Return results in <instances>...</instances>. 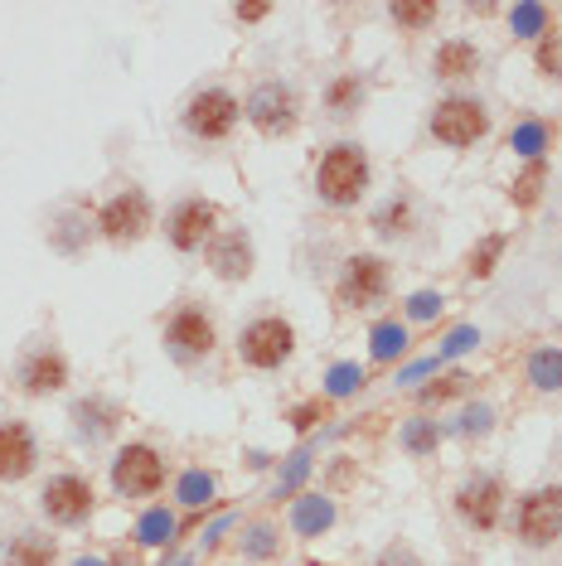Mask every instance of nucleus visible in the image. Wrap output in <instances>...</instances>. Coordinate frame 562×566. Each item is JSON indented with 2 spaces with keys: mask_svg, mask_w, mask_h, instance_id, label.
Instances as JSON below:
<instances>
[{
  "mask_svg": "<svg viewBox=\"0 0 562 566\" xmlns=\"http://www.w3.org/2000/svg\"><path fill=\"white\" fill-rule=\"evenodd\" d=\"M277 547V542H272V528H253V542H247V552H257V557H262V552H272Z\"/></svg>",
  "mask_w": 562,
  "mask_h": 566,
  "instance_id": "44",
  "label": "nucleus"
},
{
  "mask_svg": "<svg viewBox=\"0 0 562 566\" xmlns=\"http://www.w3.org/2000/svg\"><path fill=\"white\" fill-rule=\"evenodd\" d=\"M548 141H553V131H548L543 121H519V127L510 131V151L524 155V161H543Z\"/></svg>",
  "mask_w": 562,
  "mask_h": 566,
  "instance_id": "28",
  "label": "nucleus"
},
{
  "mask_svg": "<svg viewBox=\"0 0 562 566\" xmlns=\"http://www.w3.org/2000/svg\"><path fill=\"white\" fill-rule=\"evenodd\" d=\"M368 179H374L368 151L359 141H340V145H330V151L320 155L316 194L330 203V209H354V203L368 194Z\"/></svg>",
  "mask_w": 562,
  "mask_h": 566,
  "instance_id": "1",
  "label": "nucleus"
},
{
  "mask_svg": "<svg viewBox=\"0 0 562 566\" xmlns=\"http://www.w3.org/2000/svg\"><path fill=\"white\" fill-rule=\"evenodd\" d=\"M364 388V368L359 364H335L330 373H325V398H354V392Z\"/></svg>",
  "mask_w": 562,
  "mask_h": 566,
  "instance_id": "33",
  "label": "nucleus"
},
{
  "mask_svg": "<svg viewBox=\"0 0 562 566\" xmlns=\"http://www.w3.org/2000/svg\"><path fill=\"white\" fill-rule=\"evenodd\" d=\"M73 422H78V436H83V440H103V436H112V426L121 422V412L112 402L93 398V402H78L73 406Z\"/></svg>",
  "mask_w": 562,
  "mask_h": 566,
  "instance_id": "21",
  "label": "nucleus"
},
{
  "mask_svg": "<svg viewBox=\"0 0 562 566\" xmlns=\"http://www.w3.org/2000/svg\"><path fill=\"white\" fill-rule=\"evenodd\" d=\"M543 185H548V161H524V169L510 185V203L514 209H534L543 199Z\"/></svg>",
  "mask_w": 562,
  "mask_h": 566,
  "instance_id": "24",
  "label": "nucleus"
},
{
  "mask_svg": "<svg viewBox=\"0 0 562 566\" xmlns=\"http://www.w3.org/2000/svg\"><path fill=\"white\" fill-rule=\"evenodd\" d=\"M538 68H543V78H562V49H558L553 34L538 39Z\"/></svg>",
  "mask_w": 562,
  "mask_h": 566,
  "instance_id": "37",
  "label": "nucleus"
},
{
  "mask_svg": "<svg viewBox=\"0 0 562 566\" xmlns=\"http://www.w3.org/2000/svg\"><path fill=\"white\" fill-rule=\"evenodd\" d=\"M39 470V440L25 422H0V484H20Z\"/></svg>",
  "mask_w": 562,
  "mask_h": 566,
  "instance_id": "15",
  "label": "nucleus"
},
{
  "mask_svg": "<svg viewBox=\"0 0 562 566\" xmlns=\"http://www.w3.org/2000/svg\"><path fill=\"white\" fill-rule=\"evenodd\" d=\"M562 538V484L528 490L519 499V542L524 547H553Z\"/></svg>",
  "mask_w": 562,
  "mask_h": 566,
  "instance_id": "12",
  "label": "nucleus"
},
{
  "mask_svg": "<svg viewBox=\"0 0 562 566\" xmlns=\"http://www.w3.org/2000/svg\"><path fill=\"white\" fill-rule=\"evenodd\" d=\"M504 247H510V233H490V237H480V243L466 252V276H476V281L494 276V267H500Z\"/></svg>",
  "mask_w": 562,
  "mask_h": 566,
  "instance_id": "25",
  "label": "nucleus"
},
{
  "mask_svg": "<svg viewBox=\"0 0 562 566\" xmlns=\"http://www.w3.org/2000/svg\"><path fill=\"white\" fill-rule=\"evenodd\" d=\"M364 97H368L364 78H359V73H340L330 87H325V111H330L335 121H350L354 111L364 107Z\"/></svg>",
  "mask_w": 562,
  "mask_h": 566,
  "instance_id": "20",
  "label": "nucleus"
},
{
  "mask_svg": "<svg viewBox=\"0 0 562 566\" xmlns=\"http://www.w3.org/2000/svg\"><path fill=\"white\" fill-rule=\"evenodd\" d=\"M151 219H155L151 194L137 189V185H127V189H117L103 209H97V233H103L112 247H131V243H141V237H145Z\"/></svg>",
  "mask_w": 562,
  "mask_h": 566,
  "instance_id": "6",
  "label": "nucleus"
},
{
  "mask_svg": "<svg viewBox=\"0 0 562 566\" xmlns=\"http://www.w3.org/2000/svg\"><path fill=\"white\" fill-rule=\"evenodd\" d=\"M320 416H325V402H306V406H296V412H291V426H296V432H311Z\"/></svg>",
  "mask_w": 562,
  "mask_h": 566,
  "instance_id": "41",
  "label": "nucleus"
},
{
  "mask_svg": "<svg viewBox=\"0 0 562 566\" xmlns=\"http://www.w3.org/2000/svg\"><path fill=\"white\" fill-rule=\"evenodd\" d=\"M393 286V267L384 257L374 252H354L350 262L340 271V286H335V300L344 305V310H368V305H378L388 296Z\"/></svg>",
  "mask_w": 562,
  "mask_h": 566,
  "instance_id": "9",
  "label": "nucleus"
},
{
  "mask_svg": "<svg viewBox=\"0 0 562 566\" xmlns=\"http://www.w3.org/2000/svg\"><path fill=\"white\" fill-rule=\"evenodd\" d=\"M219 233V203L213 199H179L171 213H165V237H171L175 252H204Z\"/></svg>",
  "mask_w": 562,
  "mask_h": 566,
  "instance_id": "11",
  "label": "nucleus"
},
{
  "mask_svg": "<svg viewBox=\"0 0 562 566\" xmlns=\"http://www.w3.org/2000/svg\"><path fill=\"white\" fill-rule=\"evenodd\" d=\"M466 388H470L466 373H452V378H442V382H432V388H422V392H418V402H422V406H442V402L460 398Z\"/></svg>",
  "mask_w": 562,
  "mask_h": 566,
  "instance_id": "34",
  "label": "nucleus"
},
{
  "mask_svg": "<svg viewBox=\"0 0 562 566\" xmlns=\"http://www.w3.org/2000/svg\"><path fill=\"white\" fill-rule=\"evenodd\" d=\"M204 252H209V267H213V276H219V281H247V276H253L257 252H253V237H247V228H219Z\"/></svg>",
  "mask_w": 562,
  "mask_h": 566,
  "instance_id": "16",
  "label": "nucleus"
},
{
  "mask_svg": "<svg viewBox=\"0 0 562 566\" xmlns=\"http://www.w3.org/2000/svg\"><path fill=\"white\" fill-rule=\"evenodd\" d=\"M480 49L470 39H446V44H436V54H432V73L442 78V83H460V78H476L480 73Z\"/></svg>",
  "mask_w": 562,
  "mask_h": 566,
  "instance_id": "17",
  "label": "nucleus"
},
{
  "mask_svg": "<svg viewBox=\"0 0 562 566\" xmlns=\"http://www.w3.org/2000/svg\"><path fill=\"white\" fill-rule=\"evenodd\" d=\"M59 562V542L39 528H25L5 542V566H54Z\"/></svg>",
  "mask_w": 562,
  "mask_h": 566,
  "instance_id": "18",
  "label": "nucleus"
},
{
  "mask_svg": "<svg viewBox=\"0 0 562 566\" xmlns=\"http://www.w3.org/2000/svg\"><path fill=\"white\" fill-rule=\"evenodd\" d=\"M291 528H296L301 538H320L335 528V504L325 499V494H301L296 508H291Z\"/></svg>",
  "mask_w": 562,
  "mask_h": 566,
  "instance_id": "19",
  "label": "nucleus"
},
{
  "mask_svg": "<svg viewBox=\"0 0 562 566\" xmlns=\"http://www.w3.org/2000/svg\"><path fill=\"white\" fill-rule=\"evenodd\" d=\"M137 538L145 542V547H165V542L175 538V514L171 508H151V514H141Z\"/></svg>",
  "mask_w": 562,
  "mask_h": 566,
  "instance_id": "32",
  "label": "nucleus"
},
{
  "mask_svg": "<svg viewBox=\"0 0 562 566\" xmlns=\"http://www.w3.org/2000/svg\"><path fill=\"white\" fill-rule=\"evenodd\" d=\"M213 344H219L213 315L195 300H179L171 310V320H165V354H171L175 364H204L213 354Z\"/></svg>",
  "mask_w": 562,
  "mask_h": 566,
  "instance_id": "2",
  "label": "nucleus"
},
{
  "mask_svg": "<svg viewBox=\"0 0 562 566\" xmlns=\"http://www.w3.org/2000/svg\"><path fill=\"white\" fill-rule=\"evenodd\" d=\"M272 15V5H233V20L238 25H257V20H267Z\"/></svg>",
  "mask_w": 562,
  "mask_h": 566,
  "instance_id": "42",
  "label": "nucleus"
},
{
  "mask_svg": "<svg viewBox=\"0 0 562 566\" xmlns=\"http://www.w3.org/2000/svg\"><path fill=\"white\" fill-rule=\"evenodd\" d=\"M436 15H442L436 0H398V5H388V20L408 34H422L426 25H436Z\"/></svg>",
  "mask_w": 562,
  "mask_h": 566,
  "instance_id": "27",
  "label": "nucleus"
},
{
  "mask_svg": "<svg viewBox=\"0 0 562 566\" xmlns=\"http://www.w3.org/2000/svg\"><path fill=\"white\" fill-rule=\"evenodd\" d=\"M378 566H422V557L412 552V542H388V547L378 552Z\"/></svg>",
  "mask_w": 562,
  "mask_h": 566,
  "instance_id": "38",
  "label": "nucleus"
},
{
  "mask_svg": "<svg viewBox=\"0 0 562 566\" xmlns=\"http://www.w3.org/2000/svg\"><path fill=\"white\" fill-rule=\"evenodd\" d=\"M243 117L253 121V131L267 135V141H286V135H296V127H301V97L291 83H262L243 102Z\"/></svg>",
  "mask_w": 562,
  "mask_h": 566,
  "instance_id": "4",
  "label": "nucleus"
},
{
  "mask_svg": "<svg viewBox=\"0 0 562 566\" xmlns=\"http://www.w3.org/2000/svg\"><path fill=\"white\" fill-rule=\"evenodd\" d=\"M179 121H185V131L195 135V141H229L243 121V102L233 97L229 87H199V93L185 102Z\"/></svg>",
  "mask_w": 562,
  "mask_h": 566,
  "instance_id": "5",
  "label": "nucleus"
},
{
  "mask_svg": "<svg viewBox=\"0 0 562 566\" xmlns=\"http://www.w3.org/2000/svg\"><path fill=\"white\" fill-rule=\"evenodd\" d=\"M73 566H107V562H97V557H83V562H73Z\"/></svg>",
  "mask_w": 562,
  "mask_h": 566,
  "instance_id": "45",
  "label": "nucleus"
},
{
  "mask_svg": "<svg viewBox=\"0 0 562 566\" xmlns=\"http://www.w3.org/2000/svg\"><path fill=\"white\" fill-rule=\"evenodd\" d=\"M442 364H436V354L432 358H422V364H412V368H402L398 373V382H418V378H426V373H436Z\"/></svg>",
  "mask_w": 562,
  "mask_h": 566,
  "instance_id": "43",
  "label": "nucleus"
},
{
  "mask_svg": "<svg viewBox=\"0 0 562 566\" xmlns=\"http://www.w3.org/2000/svg\"><path fill=\"white\" fill-rule=\"evenodd\" d=\"M296 354V325L281 315H257L238 330V358L257 373H272Z\"/></svg>",
  "mask_w": 562,
  "mask_h": 566,
  "instance_id": "3",
  "label": "nucleus"
},
{
  "mask_svg": "<svg viewBox=\"0 0 562 566\" xmlns=\"http://www.w3.org/2000/svg\"><path fill=\"white\" fill-rule=\"evenodd\" d=\"M432 135L452 151H466V145L485 141L490 135V111L480 97H442L432 107Z\"/></svg>",
  "mask_w": 562,
  "mask_h": 566,
  "instance_id": "8",
  "label": "nucleus"
},
{
  "mask_svg": "<svg viewBox=\"0 0 562 566\" xmlns=\"http://www.w3.org/2000/svg\"><path fill=\"white\" fill-rule=\"evenodd\" d=\"M456 514H460V523L466 528L490 533V528L500 523V514H504V480L500 474H470V480H460Z\"/></svg>",
  "mask_w": 562,
  "mask_h": 566,
  "instance_id": "14",
  "label": "nucleus"
},
{
  "mask_svg": "<svg viewBox=\"0 0 562 566\" xmlns=\"http://www.w3.org/2000/svg\"><path fill=\"white\" fill-rule=\"evenodd\" d=\"M476 344H480V330H476V325H460V330L446 334V344H442V354H436V364H446V358L466 354V349H476Z\"/></svg>",
  "mask_w": 562,
  "mask_h": 566,
  "instance_id": "35",
  "label": "nucleus"
},
{
  "mask_svg": "<svg viewBox=\"0 0 562 566\" xmlns=\"http://www.w3.org/2000/svg\"><path fill=\"white\" fill-rule=\"evenodd\" d=\"M161 484H165V456L155 446L131 440V446L117 450V460H112V490L121 499H151V494H161Z\"/></svg>",
  "mask_w": 562,
  "mask_h": 566,
  "instance_id": "7",
  "label": "nucleus"
},
{
  "mask_svg": "<svg viewBox=\"0 0 562 566\" xmlns=\"http://www.w3.org/2000/svg\"><path fill=\"white\" fill-rule=\"evenodd\" d=\"M93 484L83 480V474H73V470H63V474H49L44 480V490H39V508H44V518L49 523H59V528H78V523H87L93 518Z\"/></svg>",
  "mask_w": 562,
  "mask_h": 566,
  "instance_id": "10",
  "label": "nucleus"
},
{
  "mask_svg": "<svg viewBox=\"0 0 562 566\" xmlns=\"http://www.w3.org/2000/svg\"><path fill=\"white\" fill-rule=\"evenodd\" d=\"M436 446H442V426H436L432 416H412V422L402 426V450H408V456H432Z\"/></svg>",
  "mask_w": 562,
  "mask_h": 566,
  "instance_id": "30",
  "label": "nucleus"
},
{
  "mask_svg": "<svg viewBox=\"0 0 562 566\" xmlns=\"http://www.w3.org/2000/svg\"><path fill=\"white\" fill-rule=\"evenodd\" d=\"M15 388L25 398H54V392L69 388V358L54 344H30L15 364Z\"/></svg>",
  "mask_w": 562,
  "mask_h": 566,
  "instance_id": "13",
  "label": "nucleus"
},
{
  "mask_svg": "<svg viewBox=\"0 0 562 566\" xmlns=\"http://www.w3.org/2000/svg\"><path fill=\"white\" fill-rule=\"evenodd\" d=\"M494 422L490 406H466V416H460V436H485Z\"/></svg>",
  "mask_w": 562,
  "mask_h": 566,
  "instance_id": "39",
  "label": "nucleus"
},
{
  "mask_svg": "<svg viewBox=\"0 0 562 566\" xmlns=\"http://www.w3.org/2000/svg\"><path fill=\"white\" fill-rule=\"evenodd\" d=\"M528 382H534L538 392H558L562 388V349H534L528 354Z\"/></svg>",
  "mask_w": 562,
  "mask_h": 566,
  "instance_id": "26",
  "label": "nucleus"
},
{
  "mask_svg": "<svg viewBox=\"0 0 562 566\" xmlns=\"http://www.w3.org/2000/svg\"><path fill=\"white\" fill-rule=\"evenodd\" d=\"M175 499L185 508H209L213 504V474L209 470H185L175 484Z\"/></svg>",
  "mask_w": 562,
  "mask_h": 566,
  "instance_id": "31",
  "label": "nucleus"
},
{
  "mask_svg": "<svg viewBox=\"0 0 562 566\" xmlns=\"http://www.w3.org/2000/svg\"><path fill=\"white\" fill-rule=\"evenodd\" d=\"M442 296H436V291H418V296L408 300V320H436V315H442Z\"/></svg>",
  "mask_w": 562,
  "mask_h": 566,
  "instance_id": "36",
  "label": "nucleus"
},
{
  "mask_svg": "<svg viewBox=\"0 0 562 566\" xmlns=\"http://www.w3.org/2000/svg\"><path fill=\"white\" fill-rule=\"evenodd\" d=\"M408 354V325L402 320H378L374 334H368V358L374 364H393V358Z\"/></svg>",
  "mask_w": 562,
  "mask_h": 566,
  "instance_id": "22",
  "label": "nucleus"
},
{
  "mask_svg": "<svg viewBox=\"0 0 562 566\" xmlns=\"http://www.w3.org/2000/svg\"><path fill=\"white\" fill-rule=\"evenodd\" d=\"M306 470H311V450H296L291 456V465H286V474H281V494H291L301 480H306Z\"/></svg>",
  "mask_w": 562,
  "mask_h": 566,
  "instance_id": "40",
  "label": "nucleus"
},
{
  "mask_svg": "<svg viewBox=\"0 0 562 566\" xmlns=\"http://www.w3.org/2000/svg\"><path fill=\"white\" fill-rule=\"evenodd\" d=\"M412 223H418V209H412L408 194H393L384 209L374 213V233H378V237H408Z\"/></svg>",
  "mask_w": 562,
  "mask_h": 566,
  "instance_id": "23",
  "label": "nucleus"
},
{
  "mask_svg": "<svg viewBox=\"0 0 562 566\" xmlns=\"http://www.w3.org/2000/svg\"><path fill=\"white\" fill-rule=\"evenodd\" d=\"M510 30H514V39H543L548 34V10L538 5V0H519V5L510 10Z\"/></svg>",
  "mask_w": 562,
  "mask_h": 566,
  "instance_id": "29",
  "label": "nucleus"
}]
</instances>
